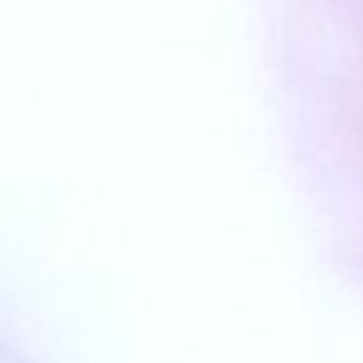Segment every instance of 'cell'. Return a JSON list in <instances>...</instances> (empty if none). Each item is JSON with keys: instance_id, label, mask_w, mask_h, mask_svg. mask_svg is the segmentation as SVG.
Segmentation results:
<instances>
[]
</instances>
